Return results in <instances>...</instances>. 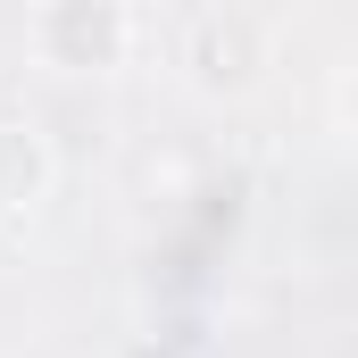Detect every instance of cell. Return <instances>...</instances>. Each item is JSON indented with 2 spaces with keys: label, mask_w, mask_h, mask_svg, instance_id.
Here are the masks:
<instances>
[{
  "label": "cell",
  "mask_w": 358,
  "mask_h": 358,
  "mask_svg": "<svg viewBox=\"0 0 358 358\" xmlns=\"http://www.w3.org/2000/svg\"><path fill=\"white\" fill-rule=\"evenodd\" d=\"M42 50L59 67H117L125 59V8L117 0H50L42 8Z\"/></svg>",
  "instance_id": "cell-1"
},
{
  "label": "cell",
  "mask_w": 358,
  "mask_h": 358,
  "mask_svg": "<svg viewBox=\"0 0 358 358\" xmlns=\"http://www.w3.org/2000/svg\"><path fill=\"white\" fill-rule=\"evenodd\" d=\"M50 183V150L34 125H0V208H34Z\"/></svg>",
  "instance_id": "cell-2"
}]
</instances>
